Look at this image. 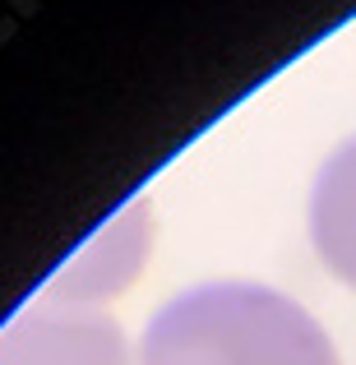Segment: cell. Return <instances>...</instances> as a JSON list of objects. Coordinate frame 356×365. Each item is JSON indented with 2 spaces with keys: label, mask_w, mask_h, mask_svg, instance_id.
<instances>
[{
  "label": "cell",
  "mask_w": 356,
  "mask_h": 365,
  "mask_svg": "<svg viewBox=\"0 0 356 365\" xmlns=\"http://www.w3.org/2000/svg\"><path fill=\"white\" fill-rule=\"evenodd\" d=\"M139 365H338L329 333L283 292L208 282L148 319Z\"/></svg>",
  "instance_id": "cell-1"
},
{
  "label": "cell",
  "mask_w": 356,
  "mask_h": 365,
  "mask_svg": "<svg viewBox=\"0 0 356 365\" xmlns=\"http://www.w3.org/2000/svg\"><path fill=\"white\" fill-rule=\"evenodd\" d=\"M0 365H125V333L83 305L24 310L0 329Z\"/></svg>",
  "instance_id": "cell-2"
},
{
  "label": "cell",
  "mask_w": 356,
  "mask_h": 365,
  "mask_svg": "<svg viewBox=\"0 0 356 365\" xmlns=\"http://www.w3.org/2000/svg\"><path fill=\"white\" fill-rule=\"evenodd\" d=\"M310 236L333 277L356 287V134L315 176L310 195Z\"/></svg>",
  "instance_id": "cell-3"
}]
</instances>
